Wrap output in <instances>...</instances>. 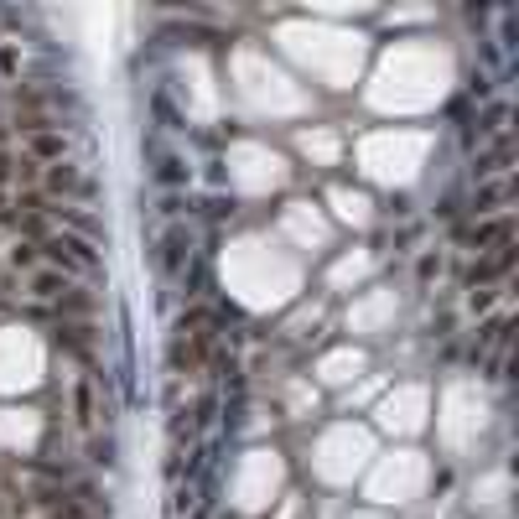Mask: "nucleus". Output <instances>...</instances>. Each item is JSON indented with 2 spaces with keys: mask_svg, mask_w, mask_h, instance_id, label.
<instances>
[{
  "mask_svg": "<svg viewBox=\"0 0 519 519\" xmlns=\"http://www.w3.org/2000/svg\"><path fill=\"white\" fill-rule=\"evenodd\" d=\"M37 249H42V265L62 270L68 281H94L99 265H104V249L94 245V239L73 234V228H52V234H42Z\"/></svg>",
  "mask_w": 519,
  "mask_h": 519,
  "instance_id": "obj_1",
  "label": "nucleus"
},
{
  "mask_svg": "<svg viewBox=\"0 0 519 519\" xmlns=\"http://www.w3.org/2000/svg\"><path fill=\"white\" fill-rule=\"evenodd\" d=\"M141 156H145V166H151L156 187H166V192H182V187L192 182V166H187L182 156H177V151L162 141V130L141 135Z\"/></svg>",
  "mask_w": 519,
  "mask_h": 519,
  "instance_id": "obj_2",
  "label": "nucleus"
},
{
  "mask_svg": "<svg viewBox=\"0 0 519 519\" xmlns=\"http://www.w3.org/2000/svg\"><path fill=\"white\" fill-rule=\"evenodd\" d=\"M42 198H52V203H58V198L62 203H68V198L94 203V198H99V182L73 162H52V166H42Z\"/></svg>",
  "mask_w": 519,
  "mask_h": 519,
  "instance_id": "obj_3",
  "label": "nucleus"
},
{
  "mask_svg": "<svg viewBox=\"0 0 519 519\" xmlns=\"http://www.w3.org/2000/svg\"><path fill=\"white\" fill-rule=\"evenodd\" d=\"M21 141V156L32 166H52V162H68V151H73V135L62 130V125H42V130H16Z\"/></svg>",
  "mask_w": 519,
  "mask_h": 519,
  "instance_id": "obj_4",
  "label": "nucleus"
},
{
  "mask_svg": "<svg viewBox=\"0 0 519 519\" xmlns=\"http://www.w3.org/2000/svg\"><path fill=\"white\" fill-rule=\"evenodd\" d=\"M52 343H58L68 358H79L83 369L99 364V328H94L88 317H62L58 328H52Z\"/></svg>",
  "mask_w": 519,
  "mask_h": 519,
  "instance_id": "obj_5",
  "label": "nucleus"
},
{
  "mask_svg": "<svg viewBox=\"0 0 519 519\" xmlns=\"http://www.w3.org/2000/svg\"><path fill=\"white\" fill-rule=\"evenodd\" d=\"M187 260H192V228H187V218H171L166 234L156 239V270L166 281H182Z\"/></svg>",
  "mask_w": 519,
  "mask_h": 519,
  "instance_id": "obj_6",
  "label": "nucleus"
},
{
  "mask_svg": "<svg viewBox=\"0 0 519 519\" xmlns=\"http://www.w3.org/2000/svg\"><path fill=\"white\" fill-rule=\"evenodd\" d=\"M224 42V32L218 26H208L203 16H166L162 26H156V47H218Z\"/></svg>",
  "mask_w": 519,
  "mask_h": 519,
  "instance_id": "obj_7",
  "label": "nucleus"
},
{
  "mask_svg": "<svg viewBox=\"0 0 519 519\" xmlns=\"http://www.w3.org/2000/svg\"><path fill=\"white\" fill-rule=\"evenodd\" d=\"M68 291H73V281H68L62 270H52V265L26 270V296H32V301H47V307H52V301H62Z\"/></svg>",
  "mask_w": 519,
  "mask_h": 519,
  "instance_id": "obj_8",
  "label": "nucleus"
},
{
  "mask_svg": "<svg viewBox=\"0 0 519 519\" xmlns=\"http://www.w3.org/2000/svg\"><path fill=\"white\" fill-rule=\"evenodd\" d=\"M509 198H514V182H509V177H504V182H488V177H483L468 213H473V218H488V213H498V208H509Z\"/></svg>",
  "mask_w": 519,
  "mask_h": 519,
  "instance_id": "obj_9",
  "label": "nucleus"
},
{
  "mask_svg": "<svg viewBox=\"0 0 519 519\" xmlns=\"http://www.w3.org/2000/svg\"><path fill=\"white\" fill-rule=\"evenodd\" d=\"M83 452H88V462H94V468H104V473H115V468H120V436L109 431V426H104V431H88V441H83Z\"/></svg>",
  "mask_w": 519,
  "mask_h": 519,
  "instance_id": "obj_10",
  "label": "nucleus"
},
{
  "mask_svg": "<svg viewBox=\"0 0 519 519\" xmlns=\"http://www.w3.org/2000/svg\"><path fill=\"white\" fill-rule=\"evenodd\" d=\"M151 115H156V130H166V135H187V115L171 104L166 88H151Z\"/></svg>",
  "mask_w": 519,
  "mask_h": 519,
  "instance_id": "obj_11",
  "label": "nucleus"
},
{
  "mask_svg": "<svg viewBox=\"0 0 519 519\" xmlns=\"http://www.w3.org/2000/svg\"><path fill=\"white\" fill-rule=\"evenodd\" d=\"M182 281H187V296H192V301H208V296H213V270H208L203 255H192V260H187Z\"/></svg>",
  "mask_w": 519,
  "mask_h": 519,
  "instance_id": "obj_12",
  "label": "nucleus"
},
{
  "mask_svg": "<svg viewBox=\"0 0 519 519\" xmlns=\"http://www.w3.org/2000/svg\"><path fill=\"white\" fill-rule=\"evenodd\" d=\"M73 498H79V504H83L94 519H109V514H115V498H109V488H99V483H79V488H73Z\"/></svg>",
  "mask_w": 519,
  "mask_h": 519,
  "instance_id": "obj_13",
  "label": "nucleus"
},
{
  "mask_svg": "<svg viewBox=\"0 0 519 519\" xmlns=\"http://www.w3.org/2000/svg\"><path fill=\"white\" fill-rule=\"evenodd\" d=\"M73 411H79V426L83 431H94L104 415H99V400H94V379H83L79 385V394H73Z\"/></svg>",
  "mask_w": 519,
  "mask_h": 519,
  "instance_id": "obj_14",
  "label": "nucleus"
},
{
  "mask_svg": "<svg viewBox=\"0 0 519 519\" xmlns=\"http://www.w3.org/2000/svg\"><path fill=\"white\" fill-rule=\"evenodd\" d=\"M37 265H42L37 239H16V249H11V270H37Z\"/></svg>",
  "mask_w": 519,
  "mask_h": 519,
  "instance_id": "obj_15",
  "label": "nucleus"
},
{
  "mask_svg": "<svg viewBox=\"0 0 519 519\" xmlns=\"http://www.w3.org/2000/svg\"><path fill=\"white\" fill-rule=\"evenodd\" d=\"M0 79H21V52L11 42H0Z\"/></svg>",
  "mask_w": 519,
  "mask_h": 519,
  "instance_id": "obj_16",
  "label": "nucleus"
},
{
  "mask_svg": "<svg viewBox=\"0 0 519 519\" xmlns=\"http://www.w3.org/2000/svg\"><path fill=\"white\" fill-rule=\"evenodd\" d=\"M192 213H208V218H228V213H234V203H228V198H208V203H192Z\"/></svg>",
  "mask_w": 519,
  "mask_h": 519,
  "instance_id": "obj_17",
  "label": "nucleus"
},
{
  "mask_svg": "<svg viewBox=\"0 0 519 519\" xmlns=\"http://www.w3.org/2000/svg\"><path fill=\"white\" fill-rule=\"evenodd\" d=\"M436 270H441V255H426V260H421V281H431Z\"/></svg>",
  "mask_w": 519,
  "mask_h": 519,
  "instance_id": "obj_18",
  "label": "nucleus"
},
{
  "mask_svg": "<svg viewBox=\"0 0 519 519\" xmlns=\"http://www.w3.org/2000/svg\"><path fill=\"white\" fill-rule=\"evenodd\" d=\"M0 37H5V21H0Z\"/></svg>",
  "mask_w": 519,
  "mask_h": 519,
  "instance_id": "obj_19",
  "label": "nucleus"
}]
</instances>
